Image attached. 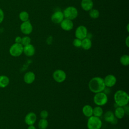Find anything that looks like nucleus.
<instances>
[{
	"mask_svg": "<svg viewBox=\"0 0 129 129\" xmlns=\"http://www.w3.org/2000/svg\"><path fill=\"white\" fill-rule=\"evenodd\" d=\"M88 86L90 90L94 93L103 92L106 88L103 79L99 77L92 78L89 82Z\"/></svg>",
	"mask_w": 129,
	"mask_h": 129,
	"instance_id": "nucleus-1",
	"label": "nucleus"
},
{
	"mask_svg": "<svg viewBox=\"0 0 129 129\" xmlns=\"http://www.w3.org/2000/svg\"><path fill=\"white\" fill-rule=\"evenodd\" d=\"M114 100L117 106L123 107L128 103L129 95L125 91L119 90L114 93Z\"/></svg>",
	"mask_w": 129,
	"mask_h": 129,
	"instance_id": "nucleus-2",
	"label": "nucleus"
},
{
	"mask_svg": "<svg viewBox=\"0 0 129 129\" xmlns=\"http://www.w3.org/2000/svg\"><path fill=\"white\" fill-rule=\"evenodd\" d=\"M102 125V122L101 119L93 115L89 117L87 123L88 129H100Z\"/></svg>",
	"mask_w": 129,
	"mask_h": 129,
	"instance_id": "nucleus-3",
	"label": "nucleus"
},
{
	"mask_svg": "<svg viewBox=\"0 0 129 129\" xmlns=\"http://www.w3.org/2000/svg\"><path fill=\"white\" fill-rule=\"evenodd\" d=\"M94 102L97 106H103L105 105L108 101V97L104 92L95 93L93 97Z\"/></svg>",
	"mask_w": 129,
	"mask_h": 129,
	"instance_id": "nucleus-4",
	"label": "nucleus"
},
{
	"mask_svg": "<svg viewBox=\"0 0 129 129\" xmlns=\"http://www.w3.org/2000/svg\"><path fill=\"white\" fill-rule=\"evenodd\" d=\"M64 18L71 20H73L77 18L78 15L77 9L72 6H70L65 9L63 12Z\"/></svg>",
	"mask_w": 129,
	"mask_h": 129,
	"instance_id": "nucleus-5",
	"label": "nucleus"
},
{
	"mask_svg": "<svg viewBox=\"0 0 129 129\" xmlns=\"http://www.w3.org/2000/svg\"><path fill=\"white\" fill-rule=\"evenodd\" d=\"M9 52L14 57L19 56L23 52V46L21 43H15L10 47Z\"/></svg>",
	"mask_w": 129,
	"mask_h": 129,
	"instance_id": "nucleus-6",
	"label": "nucleus"
},
{
	"mask_svg": "<svg viewBox=\"0 0 129 129\" xmlns=\"http://www.w3.org/2000/svg\"><path fill=\"white\" fill-rule=\"evenodd\" d=\"M53 79L57 83H62L65 81L67 76L66 73L62 70H55L52 75Z\"/></svg>",
	"mask_w": 129,
	"mask_h": 129,
	"instance_id": "nucleus-7",
	"label": "nucleus"
},
{
	"mask_svg": "<svg viewBox=\"0 0 129 129\" xmlns=\"http://www.w3.org/2000/svg\"><path fill=\"white\" fill-rule=\"evenodd\" d=\"M88 33L87 29L84 26L81 25L79 26L76 30L75 31V36L77 38L80 40H83V39L86 38Z\"/></svg>",
	"mask_w": 129,
	"mask_h": 129,
	"instance_id": "nucleus-8",
	"label": "nucleus"
},
{
	"mask_svg": "<svg viewBox=\"0 0 129 129\" xmlns=\"http://www.w3.org/2000/svg\"><path fill=\"white\" fill-rule=\"evenodd\" d=\"M20 30L22 33L25 35H29L32 32L33 27L30 22L28 20L23 22L20 25Z\"/></svg>",
	"mask_w": 129,
	"mask_h": 129,
	"instance_id": "nucleus-9",
	"label": "nucleus"
},
{
	"mask_svg": "<svg viewBox=\"0 0 129 129\" xmlns=\"http://www.w3.org/2000/svg\"><path fill=\"white\" fill-rule=\"evenodd\" d=\"M105 86L108 88H110L114 86L116 83V78L115 76L112 74L107 75L103 79Z\"/></svg>",
	"mask_w": 129,
	"mask_h": 129,
	"instance_id": "nucleus-10",
	"label": "nucleus"
},
{
	"mask_svg": "<svg viewBox=\"0 0 129 129\" xmlns=\"http://www.w3.org/2000/svg\"><path fill=\"white\" fill-rule=\"evenodd\" d=\"M64 19V15L61 11L55 12L51 17V20L52 22L55 24H59Z\"/></svg>",
	"mask_w": 129,
	"mask_h": 129,
	"instance_id": "nucleus-11",
	"label": "nucleus"
},
{
	"mask_svg": "<svg viewBox=\"0 0 129 129\" xmlns=\"http://www.w3.org/2000/svg\"><path fill=\"white\" fill-rule=\"evenodd\" d=\"M104 118L106 122H110L112 124H115L117 122V118L115 117L114 113L110 110L107 111L105 113L104 115Z\"/></svg>",
	"mask_w": 129,
	"mask_h": 129,
	"instance_id": "nucleus-12",
	"label": "nucleus"
},
{
	"mask_svg": "<svg viewBox=\"0 0 129 129\" xmlns=\"http://www.w3.org/2000/svg\"><path fill=\"white\" fill-rule=\"evenodd\" d=\"M37 119V116L35 113L33 112H29L25 117V122L28 125H34Z\"/></svg>",
	"mask_w": 129,
	"mask_h": 129,
	"instance_id": "nucleus-13",
	"label": "nucleus"
},
{
	"mask_svg": "<svg viewBox=\"0 0 129 129\" xmlns=\"http://www.w3.org/2000/svg\"><path fill=\"white\" fill-rule=\"evenodd\" d=\"M60 26L61 28L65 31H70L73 29L74 24L72 20L64 19L60 23Z\"/></svg>",
	"mask_w": 129,
	"mask_h": 129,
	"instance_id": "nucleus-14",
	"label": "nucleus"
},
{
	"mask_svg": "<svg viewBox=\"0 0 129 129\" xmlns=\"http://www.w3.org/2000/svg\"><path fill=\"white\" fill-rule=\"evenodd\" d=\"M35 52V49L34 46L31 44L23 46V52L28 56H33Z\"/></svg>",
	"mask_w": 129,
	"mask_h": 129,
	"instance_id": "nucleus-15",
	"label": "nucleus"
},
{
	"mask_svg": "<svg viewBox=\"0 0 129 129\" xmlns=\"http://www.w3.org/2000/svg\"><path fill=\"white\" fill-rule=\"evenodd\" d=\"M35 79V74L31 71L27 72L24 76V82L28 84H32Z\"/></svg>",
	"mask_w": 129,
	"mask_h": 129,
	"instance_id": "nucleus-16",
	"label": "nucleus"
},
{
	"mask_svg": "<svg viewBox=\"0 0 129 129\" xmlns=\"http://www.w3.org/2000/svg\"><path fill=\"white\" fill-rule=\"evenodd\" d=\"M81 6L84 10L89 11L93 8V2L92 0H82Z\"/></svg>",
	"mask_w": 129,
	"mask_h": 129,
	"instance_id": "nucleus-17",
	"label": "nucleus"
},
{
	"mask_svg": "<svg viewBox=\"0 0 129 129\" xmlns=\"http://www.w3.org/2000/svg\"><path fill=\"white\" fill-rule=\"evenodd\" d=\"M125 111L123 107L117 106L114 111V114L115 117L117 119L122 118L125 115Z\"/></svg>",
	"mask_w": 129,
	"mask_h": 129,
	"instance_id": "nucleus-18",
	"label": "nucleus"
},
{
	"mask_svg": "<svg viewBox=\"0 0 129 129\" xmlns=\"http://www.w3.org/2000/svg\"><path fill=\"white\" fill-rule=\"evenodd\" d=\"M83 114L88 117L93 115V107L90 105H85L82 108Z\"/></svg>",
	"mask_w": 129,
	"mask_h": 129,
	"instance_id": "nucleus-19",
	"label": "nucleus"
},
{
	"mask_svg": "<svg viewBox=\"0 0 129 129\" xmlns=\"http://www.w3.org/2000/svg\"><path fill=\"white\" fill-rule=\"evenodd\" d=\"M10 83L9 78L5 75L0 76V88H4L8 86Z\"/></svg>",
	"mask_w": 129,
	"mask_h": 129,
	"instance_id": "nucleus-20",
	"label": "nucleus"
},
{
	"mask_svg": "<svg viewBox=\"0 0 129 129\" xmlns=\"http://www.w3.org/2000/svg\"><path fill=\"white\" fill-rule=\"evenodd\" d=\"M92 46V42L90 39L85 38L82 40L81 47L85 50H89Z\"/></svg>",
	"mask_w": 129,
	"mask_h": 129,
	"instance_id": "nucleus-21",
	"label": "nucleus"
},
{
	"mask_svg": "<svg viewBox=\"0 0 129 129\" xmlns=\"http://www.w3.org/2000/svg\"><path fill=\"white\" fill-rule=\"evenodd\" d=\"M103 111L102 107L100 106H97L93 108V115L96 117H100L103 114Z\"/></svg>",
	"mask_w": 129,
	"mask_h": 129,
	"instance_id": "nucleus-22",
	"label": "nucleus"
},
{
	"mask_svg": "<svg viewBox=\"0 0 129 129\" xmlns=\"http://www.w3.org/2000/svg\"><path fill=\"white\" fill-rule=\"evenodd\" d=\"M48 125V122L46 119L41 118L38 122V126L39 129H46Z\"/></svg>",
	"mask_w": 129,
	"mask_h": 129,
	"instance_id": "nucleus-23",
	"label": "nucleus"
},
{
	"mask_svg": "<svg viewBox=\"0 0 129 129\" xmlns=\"http://www.w3.org/2000/svg\"><path fill=\"white\" fill-rule=\"evenodd\" d=\"M120 63L124 66H127L129 64V56L127 54H124L120 57Z\"/></svg>",
	"mask_w": 129,
	"mask_h": 129,
	"instance_id": "nucleus-24",
	"label": "nucleus"
},
{
	"mask_svg": "<svg viewBox=\"0 0 129 129\" xmlns=\"http://www.w3.org/2000/svg\"><path fill=\"white\" fill-rule=\"evenodd\" d=\"M19 17L21 21H22V22H25L28 21L29 15L26 11H22L19 14Z\"/></svg>",
	"mask_w": 129,
	"mask_h": 129,
	"instance_id": "nucleus-25",
	"label": "nucleus"
},
{
	"mask_svg": "<svg viewBox=\"0 0 129 129\" xmlns=\"http://www.w3.org/2000/svg\"><path fill=\"white\" fill-rule=\"evenodd\" d=\"M89 16L93 19H97L99 16V12L96 9H92L90 10Z\"/></svg>",
	"mask_w": 129,
	"mask_h": 129,
	"instance_id": "nucleus-26",
	"label": "nucleus"
},
{
	"mask_svg": "<svg viewBox=\"0 0 129 129\" xmlns=\"http://www.w3.org/2000/svg\"><path fill=\"white\" fill-rule=\"evenodd\" d=\"M31 38L27 36H25L22 38V41L21 44L24 46L30 44Z\"/></svg>",
	"mask_w": 129,
	"mask_h": 129,
	"instance_id": "nucleus-27",
	"label": "nucleus"
},
{
	"mask_svg": "<svg viewBox=\"0 0 129 129\" xmlns=\"http://www.w3.org/2000/svg\"><path fill=\"white\" fill-rule=\"evenodd\" d=\"M81 43H82V40H80L77 38L75 39L73 42V45L76 47H81Z\"/></svg>",
	"mask_w": 129,
	"mask_h": 129,
	"instance_id": "nucleus-28",
	"label": "nucleus"
},
{
	"mask_svg": "<svg viewBox=\"0 0 129 129\" xmlns=\"http://www.w3.org/2000/svg\"><path fill=\"white\" fill-rule=\"evenodd\" d=\"M40 116L41 118L46 119L48 116V112L46 110H43L41 111Z\"/></svg>",
	"mask_w": 129,
	"mask_h": 129,
	"instance_id": "nucleus-29",
	"label": "nucleus"
},
{
	"mask_svg": "<svg viewBox=\"0 0 129 129\" xmlns=\"http://www.w3.org/2000/svg\"><path fill=\"white\" fill-rule=\"evenodd\" d=\"M4 19V12L2 9L0 8V24L2 23Z\"/></svg>",
	"mask_w": 129,
	"mask_h": 129,
	"instance_id": "nucleus-30",
	"label": "nucleus"
},
{
	"mask_svg": "<svg viewBox=\"0 0 129 129\" xmlns=\"http://www.w3.org/2000/svg\"><path fill=\"white\" fill-rule=\"evenodd\" d=\"M22 41V37L20 36H17L15 39V42L17 43H21Z\"/></svg>",
	"mask_w": 129,
	"mask_h": 129,
	"instance_id": "nucleus-31",
	"label": "nucleus"
},
{
	"mask_svg": "<svg viewBox=\"0 0 129 129\" xmlns=\"http://www.w3.org/2000/svg\"><path fill=\"white\" fill-rule=\"evenodd\" d=\"M125 44L127 47H129V37L127 36L125 40Z\"/></svg>",
	"mask_w": 129,
	"mask_h": 129,
	"instance_id": "nucleus-32",
	"label": "nucleus"
},
{
	"mask_svg": "<svg viewBox=\"0 0 129 129\" xmlns=\"http://www.w3.org/2000/svg\"><path fill=\"white\" fill-rule=\"evenodd\" d=\"M27 129H36V128L34 125H30L28 127Z\"/></svg>",
	"mask_w": 129,
	"mask_h": 129,
	"instance_id": "nucleus-33",
	"label": "nucleus"
},
{
	"mask_svg": "<svg viewBox=\"0 0 129 129\" xmlns=\"http://www.w3.org/2000/svg\"><path fill=\"white\" fill-rule=\"evenodd\" d=\"M128 24L127 25V31H128Z\"/></svg>",
	"mask_w": 129,
	"mask_h": 129,
	"instance_id": "nucleus-34",
	"label": "nucleus"
}]
</instances>
